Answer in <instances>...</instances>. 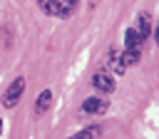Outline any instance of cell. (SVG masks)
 Here are the masks:
<instances>
[{"label":"cell","instance_id":"cell-1","mask_svg":"<svg viewBox=\"0 0 159 139\" xmlns=\"http://www.w3.org/2000/svg\"><path fill=\"white\" fill-rule=\"evenodd\" d=\"M22 92H25V79H22V77L12 79L10 87H7L5 94H2V104H5V107H15V104L20 102V97H22Z\"/></svg>","mask_w":159,"mask_h":139},{"label":"cell","instance_id":"cell-2","mask_svg":"<svg viewBox=\"0 0 159 139\" xmlns=\"http://www.w3.org/2000/svg\"><path fill=\"white\" fill-rule=\"evenodd\" d=\"M92 84H94V89H99V92H112V89H114V79H112L107 72H97V74L92 77Z\"/></svg>","mask_w":159,"mask_h":139},{"label":"cell","instance_id":"cell-3","mask_svg":"<svg viewBox=\"0 0 159 139\" xmlns=\"http://www.w3.org/2000/svg\"><path fill=\"white\" fill-rule=\"evenodd\" d=\"M104 109H107V102L99 99V97H89V99H84V104H82V112H84V114H102Z\"/></svg>","mask_w":159,"mask_h":139},{"label":"cell","instance_id":"cell-4","mask_svg":"<svg viewBox=\"0 0 159 139\" xmlns=\"http://www.w3.org/2000/svg\"><path fill=\"white\" fill-rule=\"evenodd\" d=\"M134 30L139 32L142 40L149 37V32H152V17H149V12H139V17H137V27H134Z\"/></svg>","mask_w":159,"mask_h":139},{"label":"cell","instance_id":"cell-5","mask_svg":"<svg viewBox=\"0 0 159 139\" xmlns=\"http://www.w3.org/2000/svg\"><path fill=\"white\" fill-rule=\"evenodd\" d=\"M50 102H52V92H50V89H42V92L37 94V99H35V112H37V114L47 112Z\"/></svg>","mask_w":159,"mask_h":139},{"label":"cell","instance_id":"cell-6","mask_svg":"<svg viewBox=\"0 0 159 139\" xmlns=\"http://www.w3.org/2000/svg\"><path fill=\"white\" fill-rule=\"evenodd\" d=\"M124 45H127V47H134V50H139V45H142V37H139V32H137L134 27H129V30L124 32Z\"/></svg>","mask_w":159,"mask_h":139},{"label":"cell","instance_id":"cell-7","mask_svg":"<svg viewBox=\"0 0 159 139\" xmlns=\"http://www.w3.org/2000/svg\"><path fill=\"white\" fill-rule=\"evenodd\" d=\"M37 5L45 15H57L60 12V0H37Z\"/></svg>","mask_w":159,"mask_h":139},{"label":"cell","instance_id":"cell-8","mask_svg":"<svg viewBox=\"0 0 159 139\" xmlns=\"http://www.w3.org/2000/svg\"><path fill=\"white\" fill-rule=\"evenodd\" d=\"M77 5H80V0H62V2H60V12H57V15H60V17H70V15L77 10Z\"/></svg>","mask_w":159,"mask_h":139},{"label":"cell","instance_id":"cell-9","mask_svg":"<svg viewBox=\"0 0 159 139\" xmlns=\"http://www.w3.org/2000/svg\"><path fill=\"white\" fill-rule=\"evenodd\" d=\"M122 62L129 67V65H137L139 62V50H134V47H127L124 52H122Z\"/></svg>","mask_w":159,"mask_h":139},{"label":"cell","instance_id":"cell-10","mask_svg":"<svg viewBox=\"0 0 159 139\" xmlns=\"http://www.w3.org/2000/svg\"><path fill=\"white\" fill-rule=\"evenodd\" d=\"M109 67H112L117 74H122V72L127 70V65L122 62V55H117V52H112V55H109Z\"/></svg>","mask_w":159,"mask_h":139},{"label":"cell","instance_id":"cell-11","mask_svg":"<svg viewBox=\"0 0 159 139\" xmlns=\"http://www.w3.org/2000/svg\"><path fill=\"white\" fill-rule=\"evenodd\" d=\"M97 134H99V129L97 127H89V129H82L80 134H75L72 139H97Z\"/></svg>","mask_w":159,"mask_h":139},{"label":"cell","instance_id":"cell-12","mask_svg":"<svg viewBox=\"0 0 159 139\" xmlns=\"http://www.w3.org/2000/svg\"><path fill=\"white\" fill-rule=\"evenodd\" d=\"M154 40H157V45H159V25L154 27Z\"/></svg>","mask_w":159,"mask_h":139},{"label":"cell","instance_id":"cell-13","mask_svg":"<svg viewBox=\"0 0 159 139\" xmlns=\"http://www.w3.org/2000/svg\"><path fill=\"white\" fill-rule=\"evenodd\" d=\"M0 134H2V119H0Z\"/></svg>","mask_w":159,"mask_h":139}]
</instances>
